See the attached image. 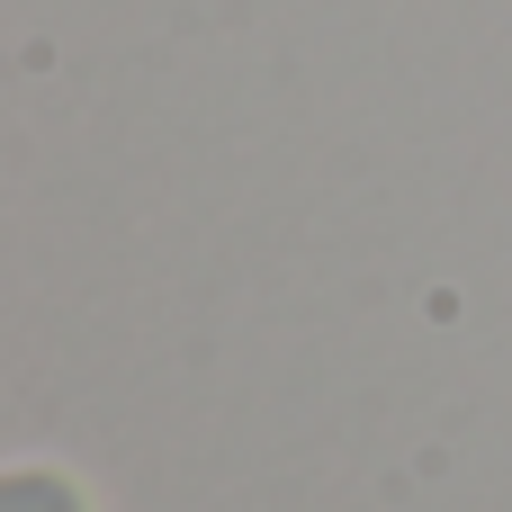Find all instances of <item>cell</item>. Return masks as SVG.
<instances>
[{
  "label": "cell",
  "mask_w": 512,
  "mask_h": 512,
  "mask_svg": "<svg viewBox=\"0 0 512 512\" xmlns=\"http://www.w3.org/2000/svg\"><path fill=\"white\" fill-rule=\"evenodd\" d=\"M0 512H99V504H90V486H81L72 468H54V459H9V468H0Z\"/></svg>",
  "instance_id": "obj_1"
}]
</instances>
